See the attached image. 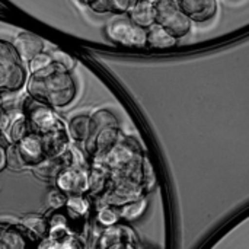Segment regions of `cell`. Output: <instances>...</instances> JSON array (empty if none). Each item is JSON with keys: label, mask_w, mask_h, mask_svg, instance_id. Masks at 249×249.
<instances>
[{"label": "cell", "mask_w": 249, "mask_h": 249, "mask_svg": "<svg viewBox=\"0 0 249 249\" xmlns=\"http://www.w3.org/2000/svg\"><path fill=\"white\" fill-rule=\"evenodd\" d=\"M26 95L53 109H67L77 98V82L70 69L58 61H51L45 69L29 73Z\"/></svg>", "instance_id": "1"}, {"label": "cell", "mask_w": 249, "mask_h": 249, "mask_svg": "<svg viewBox=\"0 0 249 249\" xmlns=\"http://www.w3.org/2000/svg\"><path fill=\"white\" fill-rule=\"evenodd\" d=\"M28 76L26 64L20 60L12 41L0 38V95L25 89Z\"/></svg>", "instance_id": "2"}, {"label": "cell", "mask_w": 249, "mask_h": 249, "mask_svg": "<svg viewBox=\"0 0 249 249\" xmlns=\"http://www.w3.org/2000/svg\"><path fill=\"white\" fill-rule=\"evenodd\" d=\"M155 23L166 29L178 41L188 36L193 31V20L182 12L177 0H153Z\"/></svg>", "instance_id": "3"}, {"label": "cell", "mask_w": 249, "mask_h": 249, "mask_svg": "<svg viewBox=\"0 0 249 249\" xmlns=\"http://www.w3.org/2000/svg\"><path fill=\"white\" fill-rule=\"evenodd\" d=\"M90 162L85 153H80L76 147L74 162L63 168L54 178L55 187L67 196H86L88 193V174Z\"/></svg>", "instance_id": "4"}, {"label": "cell", "mask_w": 249, "mask_h": 249, "mask_svg": "<svg viewBox=\"0 0 249 249\" xmlns=\"http://www.w3.org/2000/svg\"><path fill=\"white\" fill-rule=\"evenodd\" d=\"M20 112L23 114L28 123L29 131H34L41 136L64 124L63 118L58 117L55 109L47 107L42 102L35 101L28 95L20 102Z\"/></svg>", "instance_id": "5"}, {"label": "cell", "mask_w": 249, "mask_h": 249, "mask_svg": "<svg viewBox=\"0 0 249 249\" xmlns=\"http://www.w3.org/2000/svg\"><path fill=\"white\" fill-rule=\"evenodd\" d=\"M105 34L112 44L143 48L146 47V29L136 25L127 15H114L105 26Z\"/></svg>", "instance_id": "6"}, {"label": "cell", "mask_w": 249, "mask_h": 249, "mask_svg": "<svg viewBox=\"0 0 249 249\" xmlns=\"http://www.w3.org/2000/svg\"><path fill=\"white\" fill-rule=\"evenodd\" d=\"M93 244L99 249H134L137 248L139 239L130 226L118 222L117 225L101 228L93 238Z\"/></svg>", "instance_id": "7"}, {"label": "cell", "mask_w": 249, "mask_h": 249, "mask_svg": "<svg viewBox=\"0 0 249 249\" xmlns=\"http://www.w3.org/2000/svg\"><path fill=\"white\" fill-rule=\"evenodd\" d=\"M39 241L22 225L0 222V249L38 248Z\"/></svg>", "instance_id": "8"}, {"label": "cell", "mask_w": 249, "mask_h": 249, "mask_svg": "<svg viewBox=\"0 0 249 249\" xmlns=\"http://www.w3.org/2000/svg\"><path fill=\"white\" fill-rule=\"evenodd\" d=\"M182 12L197 23H206L213 20L219 13L217 0H177Z\"/></svg>", "instance_id": "9"}, {"label": "cell", "mask_w": 249, "mask_h": 249, "mask_svg": "<svg viewBox=\"0 0 249 249\" xmlns=\"http://www.w3.org/2000/svg\"><path fill=\"white\" fill-rule=\"evenodd\" d=\"M16 146H18L25 163L28 165V169L47 158L45 150H44V144H42V139L39 134H36L34 131H28L16 143Z\"/></svg>", "instance_id": "10"}, {"label": "cell", "mask_w": 249, "mask_h": 249, "mask_svg": "<svg viewBox=\"0 0 249 249\" xmlns=\"http://www.w3.org/2000/svg\"><path fill=\"white\" fill-rule=\"evenodd\" d=\"M16 53L19 54L20 60L26 64L32 57L39 54L41 51L45 50V42L42 38H39L35 34L31 32H20L15 36L12 41Z\"/></svg>", "instance_id": "11"}, {"label": "cell", "mask_w": 249, "mask_h": 249, "mask_svg": "<svg viewBox=\"0 0 249 249\" xmlns=\"http://www.w3.org/2000/svg\"><path fill=\"white\" fill-rule=\"evenodd\" d=\"M109 172L99 162H90L88 174V193L86 196L90 200H98L108 188Z\"/></svg>", "instance_id": "12"}, {"label": "cell", "mask_w": 249, "mask_h": 249, "mask_svg": "<svg viewBox=\"0 0 249 249\" xmlns=\"http://www.w3.org/2000/svg\"><path fill=\"white\" fill-rule=\"evenodd\" d=\"M41 139H42V144H44V150H45L47 158L57 156V155L63 153L69 147V144L71 143L70 139H69V134H67L66 123L63 125L54 128L53 131H50L47 134H42Z\"/></svg>", "instance_id": "13"}, {"label": "cell", "mask_w": 249, "mask_h": 249, "mask_svg": "<svg viewBox=\"0 0 249 249\" xmlns=\"http://www.w3.org/2000/svg\"><path fill=\"white\" fill-rule=\"evenodd\" d=\"M136 25L147 29L155 23V7L153 0H134L128 12L125 13Z\"/></svg>", "instance_id": "14"}, {"label": "cell", "mask_w": 249, "mask_h": 249, "mask_svg": "<svg viewBox=\"0 0 249 249\" xmlns=\"http://www.w3.org/2000/svg\"><path fill=\"white\" fill-rule=\"evenodd\" d=\"M177 44H178V39L158 23H153L152 26L146 29V47L147 48L166 50V48L175 47Z\"/></svg>", "instance_id": "15"}, {"label": "cell", "mask_w": 249, "mask_h": 249, "mask_svg": "<svg viewBox=\"0 0 249 249\" xmlns=\"http://www.w3.org/2000/svg\"><path fill=\"white\" fill-rule=\"evenodd\" d=\"M66 127H67V134H69L70 142L82 146L89 131V114H83V112L76 114L74 117L70 118Z\"/></svg>", "instance_id": "16"}, {"label": "cell", "mask_w": 249, "mask_h": 249, "mask_svg": "<svg viewBox=\"0 0 249 249\" xmlns=\"http://www.w3.org/2000/svg\"><path fill=\"white\" fill-rule=\"evenodd\" d=\"M146 209H147V198L146 197H142V198H137V200H131L128 203H124V204L115 207L120 219L125 220V222H134V220L140 219L144 214Z\"/></svg>", "instance_id": "17"}, {"label": "cell", "mask_w": 249, "mask_h": 249, "mask_svg": "<svg viewBox=\"0 0 249 249\" xmlns=\"http://www.w3.org/2000/svg\"><path fill=\"white\" fill-rule=\"evenodd\" d=\"M20 223L38 239L42 241L48 235V222L47 217L38 216V214H28L20 219Z\"/></svg>", "instance_id": "18"}, {"label": "cell", "mask_w": 249, "mask_h": 249, "mask_svg": "<svg viewBox=\"0 0 249 249\" xmlns=\"http://www.w3.org/2000/svg\"><path fill=\"white\" fill-rule=\"evenodd\" d=\"M134 0H99L92 10L95 13H112V15H125L131 7Z\"/></svg>", "instance_id": "19"}, {"label": "cell", "mask_w": 249, "mask_h": 249, "mask_svg": "<svg viewBox=\"0 0 249 249\" xmlns=\"http://www.w3.org/2000/svg\"><path fill=\"white\" fill-rule=\"evenodd\" d=\"M90 198L88 196H67L66 200V210H69L70 213L80 216V217H89L90 213Z\"/></svg>", "instance_id": "20"}, {"label": "cell", "mask_w": 249, "mask_h": 249, "mask_svg": "<svg viewBox=\"0 0 249 249\" xmlns=\"http://www.w3.org/2000/svg\"><path fill=\"white\" fill-rule=\"evenodd\" d=\"M95 225L99 228H108L112 225H117L118 222H121L115 207L112 206H96V212H95Z\"/></svg>", "instance_id": "21"}, {"label": "cell", "mask_w": 249, "mask_h": 249, "mask_svg": "<svg viewBox=\"0 0 249 249\" xmlns=\"http://www.w3.org/2000/svg\"><path fill=\"white\" fill-rule=\"evenodd\" d=\"M7 140L9 143H18L28 131H29V127H28V123L23 117L22 112L18 114V117L15 115L13 120H10V124L7 127Z\"/></svg>", "instance_id": "22"}, {"label": "cell", "mask_w": 249, "mask_h": 249, "mask_svg": "<svg viewBox=\"0 0 249 249\" xmlns=\"http://www.w3.org/2000/svg\"><path fill=\"white\" fill-rule=\"evenodd\" d=\"M6 163L7 168H10L12 171H22V169H28V165L25 163L16 143H9L6 147Z\"/></svg>", "instance_id": "23"}, {"label": "cell", "mask_w": 249, "mask_h": 249, "mask_svg": "<svg viewBox=\"0 0 249 249\" xmlns=\"http://www.w3.org/2000/svg\"><path fill=\"white\" fill-rule=\"evenodd\" d=\"M51 61H53V54L45 53V50H44V51H41L39 54H36L35 57H32V58L26 63L28 73H34V71L42 70V69H45Z\"/></svg>", "instance_id": "24"}, {"label": "cell", "mask_w": 249, "mask_h": 249, "mask_svg": "<svg viewBox=\"0 0 249 249\" xmlns=\"http://www.w3.org/2000/svg\"><path fill=\"white\" fill-rule=\"evenodd\" d=\"M67 200V194H64L61 190H58L57 187L54 190H50L47 194V207L50 210H57L64 207Z\"/></svg>", "instance_id": "25"}, {"label": "cell", "mask_w": 249, "mask_h": 249, "mask_svg": "<svg viewBox=\"0 0 249 249\" xmlns=\"http://www.w3.org/2000/svg\"><path fill=\"white\" fill-rule=\"evenodd\" d=\"M10 114L1 107L0 108V134H4L6 133V130H7V127H9V124H10Z\"/></svg>", "instance_id": "26"}, {"label": "cell", "mask_w": 249, "mask_h": 249, "mask_svg": "<svg viewBox=\"0 0 249 249\" xmlns=\"http://www.w3.org/2000/svg\"><path fill=\"white\" fill-rule=\"evenodd\" d=\"M53 60L61 63L63 66H66V67L70 69V70H71V67L74 66V61H73L67 54H64V53H55V54L53 55Z\"/></svg>", "instance_id": "27"}, {"label": "cell", "mask_w": 249, "mask_h": 249, "mask_svg": "<svg viewBox=\"0 0 249 249\" xmlns=\"http://www.w3.org/2000/svg\"><path fill=\"white\" fill-rule=\"evenodd\" d=\"M7 168V163H6V149L0 144V174Z\"/></svg>", "instance_id": "28"}, {"label": "cell", "mask_w": 249, "mask_h": 249, "mask_svg": "<svg viewBox=\"0 0 249 249\" xmlns=\"http://www.w3.org/2000/svg\"><path fill=\"white\" fill-rule=\"evenodd\" d=\"M77 1H79V3H82L83 6H88L89 9H92V7H93L99 0H77Z\"/></svg>", "instance_id": "29"}, {"label": "cell", "mask_w": 249, "mask_h": 249, "mask_svg": "<svg viewBox=\"0 0 249 249\" xmlns=\"http://www.w3.org/2000/svg\"><path fill=\"white\" fill-rule=\"evenodd\" d=\"M0 108H1V99H0Z\"/></svg>", "instance_id": "30"}]
</instances>
